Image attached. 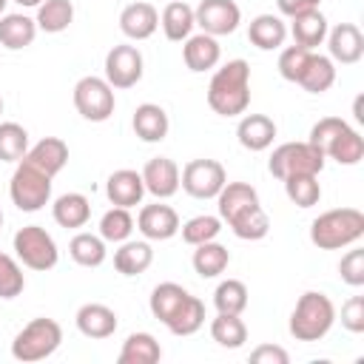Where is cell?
<instances>
[{
  "label": "cell",
  "instance_id": "cell-1",
  "mask_svg": "<svg viewBox=\"0 0 364 364\" xmlns=\"http://www.w3.org/2000/svg\"><path fill=\"white\" fill-rule=\"evenodd\" d=\"M219 202V219L228 222V228L247 242L264 239L270 230V219L259 205V193L247 182H225V188L216 196Z\"/></svg>",
  "mask_w": 364,
  "mask_h": 364
},
{
  "label": "cell",
  "instance_id": "cell-2",
  "mask_svg": "<svg viewBox=\"0 0 364 364\" xmlns=\"http://www.w3.org/2000/svg\"><path fill=\"white\" fill-rule=\"evenodd\" d=\"M208 105L219 117H239L250 105V65L245 60L225 63L208 85Z\"/></svg>",
  "mask_w": 364,
  "mask_h": 364
},
{
  "label": "cell",
  "instance_id": "cell-3",
  "mask_svg": "<svg viewBox=\"0 0 364 364\" xmlns=\"http://www.w3.org/2000/svg\"><path fill=\"white\" fill-rule=\"evenodd\" d=\"M364 236V213L358 208H336L313 219L310 242L318 250H338Z\"/></svg>",
  "mask_w": 364,
  "mask_h": 364
},
{
  "label": "cell",
  "instance_id": "cell-4",
  "mask_svg": "<svg viewBox=\"0 0 364 364\" xmlns=\"http://www.w3.org/2000/svg\"><path fill=\"white\" fill-rule=\"evenodd\" d=\"M336 321V307L330 301V296L318 293V290H307L301 293V299L296 301V310L290 316V336L296 341H318L330 333Z\"/></svg>",
  "mask_w": 364,
  "mask_h": 364
},
{
  "label": "cell",
  "instance_id": "cell-5",
  "mask_svg": "<svg viewBox=\"0 0 364 364\" xmlns=\"http://www.w3.org/2000/svg\"><path fill=\"white\" fill-rule=\"evenodd\" d=\"M63 341V327L54 321V318H31L11 341V355L23 364H34V361H43L48 355L57 353Z\"/></svg>",
  "mask_w": 364,
  "mask_h": 364
},
{
  "label": "cell",
  "instance_id": "cell-6",
  "mask_svg": "<svg viewBox=\"0 0 364 364\" xmlns=\"http://www.w3.org/2000/svg\"><path fill=\"white\" fill-rule=\"evenodd\" d=\"M324 159V151L313 142H284L270 154L267 168L276 179H287L296 173H321Z\"/></svg>",
  "mask_w": 364,
  "mask_h": 364
},
{
  "label": "cell",
  "instance_id": "cell-7",
  "mask_svg": "<svg viewBox=\"0 0 364 364\" xmlns=\"http://www.w3.org/2000/svg\"><path fill=\"white\" fill-rule=\"evenodd\" d=\"M9 196L20 210L34 213L51 199V176L20 159V165L14 168L11 182H9Z\"/></svg>",
  "mask_w": 364,
  "mask_h": 364
},
{
  "label": "cell",
  "instance_id": "cell-8",
  "mask_svg": "<svg viewBox=\"0 0 364 364\" xmlns=\"http://www.w3.org/2000/svg\"><path fill=\"white\" fill-rule=\"evenodd\" d=\"M14 253L31 270H51L57 264V259H60L57 242L40 225H26V228H20L14 233Z\"/></svg>",
  "mask_w": 364,
  "mask_h": 364
},
{
  "label": "cell",
  "instance_id": "cell-9",
  "mask_svg": "<svg viewBox=\"0 0 364 364\" xmlns=\"http://www.w3.org/2000/svg\"><path fill=\"white\" fill-rule=\"evenodd\" d=\"M114 88L102 77H82L74 85V108L88 122H105L114 114Z\"/></svg>",
  "mask_w": 364,
  "mask_h": 364
},
{
  "label": "cell",
  "instance_id": "cell-10",
  "mask_svg": "<svg viewBox=\"0 0 364 364\" xmlns=\"http://www.w3.org/2000/svg\"><path fill=\"white\" fill-rule=\"evenodd\" d=\"M225 182H228V173L216 159H191L179 173V185L193 199H216Z\"/></svg>",
  "mask_w": 364,
  "mask_h": 364
},
{
  "label": "cell",
  "instance_id": "cell-11",
  "mask_svg": "<svg viewBox=\"0 0 364 364\" xmlns=\"http://www.w3.org/2000/svg\"><path fill=\"white\" fill-rule=\"evenodd\" d=\"M105 80L111 88H131L142 80V54L136 46H114L105 54Z\"/></svg>",
  "mask_w": 364,
  "mask_h": 364
},
{
  "label": "cell",
  "instance_id": "cell-12",
  "mask_svg": "<svg viewBox=\"0 0 364 364\" xmlns=\"http://www.w3.org/2000/svg\"><path fill=\"white\" fill-rule=\"evenodd\" d=\"M193 20H196V26H202L205 34L222 37V34L236 31V26L242 20V11L233 0H202L193 11Z\"/></svg>",
  "mask_w": 364,
  "mask_h": 364
},
{
  "label": "cell",
  "instance_id": "cell-13",
  "mask_svg": "<svg viewBox=\"0 0 364 364\" xmlns=\"http://www.w3.org/2000/svg\"><path fill=\"white\" fill-rule=\"evenodd\" d=\"M324 40L330 48V60L341 65H353L364 57V34L355 23H338L333 31H327Z\"/></svg>",
  "mask_w": 364,
  "mask_h": 364
},
{
  "label": "cell",
  "instance_id": "cell-14",
  "mask_svg": "<svg viewBox=\"0 0 364 364\" xmlns=\"http://www.w3.org/2000/svg\"><path fill=\"white\" fill-rule=\"evenodd\" d=\"M142 182L148 193H154L156 199H168L179 191V168L168 156H154L142 168Z\"/></svg>",
  "mask_w": 364,
  "mask_h": 364
},
{
  "label": "cell",
  "instance_id": "cell-15",
  "mask_svg": "<svg viewBox=\"0 0 364 364\" xmlns=\"http://www.w3.org/2000/svg\"><path fill=\"white\" fill-rule=\"evenodd\" d=\"M136 228L145 239H154V242H165L171 239L176 230H179V216L171 205H145L136 216Z\"/></svg>",
  "mask_w": 364,
  "mask_h": 364
},
{
  "label": "cell",
  "instance_id": "cell-16",
  "mask_svg": "<svg viewBox=\"0 0 364 364\" xmlns=\"http://www.w3.org/2000/svg\"><path fill=\"white\" fill-rule=\"evenodd\" d=\"M23 162L34 165L37 171H43V173H48L54 179L65 168V162H68V145L60 136H46V139H40L37 145H31L26 151Z\"/></svg>",
  "mask_w": 364,
  "mask_h": 364
},
{
  "label": "cell",
  "instance_id": "cell-17",
  "mask_svg": "<svg viewBox=\"0 0 364 364\" xmlns=\"http://www.w3.org/2000/svg\"><path fill=\"white\" fill-rule=\"evenodd\" d=\"M142 193H145L142 173H136L131 168L114 171L108 176V182H105V196L117 208H134V205H139L142 202Z\"/></svg>",
  "mask_w": 364,
  "mask_h": 364
},
{
  "label": "cell",
  "instance_id": "cell-18",
  "mask_svg": "<svg viewBox=\"0 0 364 364\" xmlns=\"http://www.w3.org/2000/svg\"><path fill=\"white\" fill-rule=\"evenodd\" d=\"M77 321V330L85 336V338H108L114 336L117 330V313L108 307V304H100V301H88L77 310L74 316Z\"/></svg>",
  "mask_w": 364,
  "mask_h": 364
},
{
  "label": "cell",
  "instance_id": "cell-19",
  "mask_svg": "<svg viewBox=\"0 0 364 364\" xmlns=\"http://www.w3.org/2000/svg\"><path fill=\"white\" fill-rule=\"evenodd\" d=\"M131 125H134V134H136L142 142H162V139L168 136V125H171V122H168V114H165L162 105H156V102H142V105H136Z\"/></svg>",
  "mask_w": 364,
  "mask_h": 364
},
{
  "label": "cell",
  "instance_id": "cell-20",
  "mask_svg": "<svg viewBox=\"0 0 364 364\" xmlns=\"http://www.w3.org/2000/svg\"><path fill=\"white\" fill-rule=\"evenodd\" d=\"M236 136H239V145L242 148H247V151H264L276 139V122L267 114H247V117H242V122L236 128Z\"/></svg>",
  "mask_w": 364,
  "mask_h": 364
},
{
  "label": "cell",
  "instance_id": "cell-21",
  "mask_svg": "<svg viewBox=\"0 0 364 364\" xmlns=\"http://www.w3.org/2000/svg\"><path fill=\"white\" fill-rule=\"evenodd\" d=\"M159 26V14L151 3H131L119 14V28L131 40H148Z\"/></svg>",
  "mask_w": 364,
  "mask_h": 364
},
{
  "label": "cell",
  "instance_id": "cell-22",
  "mask_svg": "<svg viewBox=\"0 0 364 364\" xmlns=\"http://www.w3.org/2000/svg\"><path fill=\"white\" fill-rule=\"evenodd\" d=\"M293 26H290V34H293V46H301L307 51H313L316 46L324 43L327 37V17L313 9V11H304L299 17H290Z\"/></svg>",
  "mask_w": 364,
  "mask_h": 364
},
{
  "label": "cell",
  "instance_id": "cell-23",
  "mask_svg": "<svg viewBox=\"0 0 364 364\" xmlns=\"http://www.w3.org/2000/svg\"><path fill=\"white\" fill-rule=\"evenodd\" d=\"M284 37H287V26L279 14H259L250 20V28H247V40L262 48V51H273L279 46H284Z\"/></svg>",
  "mask_w": 364,
  "mask_h": 364
},
{
  "label": "cell",
  "instance_id": "cell-24",
  "mask_svg": "<svg viewBox=\"0 0 364 364\" xmlns=\"http://www.w3.org/2000/svg\"><path fill=\"white\" fill-rule=\"evenodd\" d=\"M182 57H185V65L191 71H208V68H213L219 63L222 48L216 43V37H210V34L202 31V34H193V37L185 40Z\"/></svg>",
  "mask_w": 364,
  "mask_h": 364
},
{
  "label": "cell",
  "instance_id": "cell-25",
  "mask_svg": "<svg viewBox=\"0 0 364 364\" xmlns=\"http://www.w3.org/2000/svg\"><path fill=\"white\" fill-rule=\"evenodd\" d=\"M188 299H191V293H188L182 284H176V282H162V284L154 287L148 304H151L154 318H159L162 324H168V321L179 313V307H182Z\"/></svg>",
  "mask_w": 364,
  "mask_h": 364
},
{
  "label": "cell",
  "instance_id": "cell-26",
  "mask_svg": "<svg viewBox=\"0 0 364 364\" xmlns=\"http://www.w3.org/2000/svg\"><path fill=\"white\" fill-rule=\"evenodd\" d=\"M159 26H162V31H165L168 40L182 43V40L191 37V31H193V26H196V20H193V9H191L185 0H173V3H168V6L162 9Z\"/></svg>",
  "mask_w": 364,
  "mask_h": 364
},
{
  "label": "cell",
  "instance_id": "cell-27",
  "mask_svg": "<svg viewBox=\"0 0 364 364\" xmlns=\"http://www.w3.org/2000/svg\"><path fill=\"white\" fill-rule=\"evenodd\" d=\"M37 37V23L26 14H3L0 17V46L20 51L26 46H31Z\"/></svg>",
  "mask_w": 364,
  "mask_h": 364
},
{
  "label": "cell",
  "instance_id": "cell-28",
  "mask_svg": "<svg viewBox=\"0 0 364 364\" xmlns=\"http://www.w3.org/2000/svg\"><path fill=\"white\" fill-rule=\"evenodd\" d=\"M336 82V68H333V60L330 57H321V54H313L307 57L301 74H299V85L310 94H324L330 85Z\"/></svg>",
  "mask_w": 364,
  "mask_h": 364
},
{
  "label": "cell",
  "instance_id": "cell-29",
  "mask_svg": "<svg viewBox=\"0 0 364 364\" xmlns=\"http://www.w3.org/2000/svg\"><path fill=\"white\" fill-rule=\"evenodd\" d=\"M51 213H54V222L60 228H82L88 225L91 219V205L82 193H63L54 205H51Z\"/></svg>",
  "mask_w": 364,
  "mask_h": 364
},
{
  "label": "cell",
  "instance_id": "cell-30",
  "mask_svg": "<svg viewBox=\"0 0 364 364\" xmlns=\"http://www.w3.org/2000/svg\"><path fill=\"white\" fill-rule=\"evenodd\" d=\"M162 358V347L151 333H131L119 350V364H156Z\"/></svg>",
  "mask_w": 364,
  "mask_h": 364
},
{
  "label": "cell",
  "instance_id": "cell-31",
  "mask_svg": "<svg viewBox=\"0 0 364 364\" xmlns=\"http://www.w3.org/2000/svg\"><path fill=\"white\" fill-rule=\"evenodd\" d=\"M154 262V250L148 242H122V247L114 253V267L122 273V276H139L151 267Z\"/></svg>",
  "mask_w": 364,
  "mask_h": 364
},
{
  "label": "cell",
  "instance_id": "cell-32",
  "mask_svg": "<svg viewBox=\"0 0 364 364\" xmlns=\"http://www.w3.org/2000/svg\"><path fill=\"white\" fill-rule=\"evenodd\" d=\"M324 156L336 159L338 165H358L361 156H364V139H361V134L347 125L341 134H336V136L327 142Z\"/></svg>",
  "mask_w": 364,
  "mask_h": 364
},
{
  "label": "cell",
  "instance_id": "cell-33",
  "mask_svg": "<svg viewBox=\"0 0 364 364\" xmlns=\"http://www.w3.org/2000/svg\"><path fill=\"white\" fill-rule=\"evenodd\" d=\"M228 262H230L228 247H222V245L213 242V239L196 245V250H193V270H196L202 279H216L219 273H225Z\"/></svg>",
  "mask_w": 364,
  "mask_h": 364
},
{
  "label": "cell",
  "instance_id": "cell-34",
  "mask_svg": "<svg viewBox=\"0 0 364 364\" xmlns=\"http://www.w3.org/2000/svg\"><path fill=\"white\" fill-rule=\"evenodd\" d=\"M74 20V3L71 0H43L37 6V28L48 31V34H60L71 26Z\"/></svg>",
  "mask_w": 364,
  "mask_h": 364
},
{
  "label": "cell",
  "instance_id": "cell-35",
  "mask_svg": "<svg viewBox=\"0 0 364 364\" xmlns=\"http://www.w3.org/2000/svg\"><path fill=\"white\" fill-rule=\"evenodd\" d=\"M210 336L219 347H228V350H236L247 341V327L245 321L239 318V313H219L213 321H210Z\"/></svg>",
  "mask_w": 364,
  "mask_h": 364
},
{
  "label": "cell",
  "instance_id": "cell-36",
  "mask_svg": "<svg viewBox=\"0 0 364 364\" xmlns=\"http://www.w3.org/2000/svg\"><path fill=\"white\" fill-rule=\"evenodd\" d=\"M284 182V193L296 208H313L321 199V185H318V173H296L282 179Z\"/></svg>",
  "mask_w": 364,
  "mask_h": 364
},
{
  "label": "cell",
  "instance_id": "cell-37",
  "mask_svg": "<svg viewBox=\"0 0 364 364\" xmlns=\"http://www.w3.org/2000/svg\"><path fill=\"white\" fill-rule=\"evenodd\" d=\"M68 253L82 267H100L105 262V239L94 233H77L68 242Z\"/></svg>",
  "mask_w": 364,
  "mask_h": 364
},
{
  "label": "cell",
  "instance_id": "cell-38",
  "mask_svg": "<svg viewBox=\"0 0 364 364\" xmlns=\"http://www.w3.org/2000/svg\"><path fill=\"white\" fill-rule=\"evenodd\" d=\"M28 151V131L17 122H0V159L20 162Z\"/></svg>",
  "mask_w": 364,
  "mask_h": 364
},
{
  "label": "cell",
  "instance_id": "cell-39",
  "mask_svg": "<svg viewBox=\"0 0 364 364\" xmlns=\"http://www.w3.org/2000/svg\"><path fill=\"white\" fill-rule=\"evenodd\" d=\"M205 324V304L196 299V296H191L182 307H179V313L165 324L173 336H193L199 327Z\"/></svg>",
  "mask_w": 364,
  "mask_h": 364
},
{
  "label": "cell",
  "instance_id": "cell-40",
  "mask_svg": "<svg viewBox=\"0 0 364 364\" xmlns=\"http://www.w3.org/2000/svg\"><path fill=\"white\" fill-rule=\"evenodd\" d=\"M131 230H134V216L128 213V208H117L114 205L100 219V236L105 242H125L131 236Z\"/></svg>",
  "mask_w": 364,
  "mask_h": 364
},
{
  "label": "cell",
  "instance_id": "cell-41",
  "mask_svg": "<svg viewBox=\"0 0 364 364\" xmlns=\"http://www.w3.org/2000/svg\"><path fill=\"white\" fill-rule=\"evenodd\" d=\"M213 304L219 313H242L247 307V287L239 279H228L219 282V287L213 290Z\"/></svg>",
  "mask_w": 364,
  "mask_h": 364
},
{
  "label": "cell",
  "instance_id": "cell-42",
  "mask_svg": "<svg viewBox=\"0 0 364 364\" xmlns=\"http://www.w3.org/2000/svg\"><path fill=\"white\" fill-rule=\"evenodd\" d=\"M219 230H222V219L202 213V216H193V219H188V222L182 225V239L196 247V245H202V242L216 239Z\"/></svg>",
  "mask_w": 364,
  "mask_h": 364
},
{
  "label": "cell",
  "instance_id": "cell-43",
  "mask_svg": "<svg viewBox=\"0 0 364 364\" xmlns=\"http://www.w3.org/2000/svg\"><path fill=\"white\" fill-rule=\"evenodd\" d=\"M23 287H26V279L20 264L9 253H0V299H14L23 293Z\"/></svg>",
  "mask_w": 364,
  "mask_h": 364
},
{
  "label": "cell",
  "instance_id": "cell-44",
  "mask_svg": "<svg viewBox=\"0 0 364 364\" xmlns=\"http://www.w3.org/2000/svg\"><path fill=\"white\" fill-rule=\"evenodd\" d=\"M310 51L301 48V46H287L282 54H279V74L287 80V82H299V74L307 63Z\"/></svg>",
  "mask_w": 364,
  "mask_h": 364
},
{
  "label": "cell",
  "instance_id": "cell-45",
  "mask_svg": "<svg viewBox=\"0 0 364 364\" xmlns=\"http://www.w3.org/2000/svg\"><path fill=\"white\" fill-rule=\"evenodd\" d=\"M338 273H341V282H347L350 287H361L364 284V250H350L347 256H341Z\"/></svg>",
  "mask_w": 364,
  "mask_h": 364
},
{
  "label": "cell",
  "instance_id": "cell-46",
  "mask_svg": "<svg viewBox=\"0 0 364 364\" xmlns=\"http://www.w3.org/2000/svg\"><path fill=\"white\" fill-rule=\"evenodd\" d=\"M341 324L350 333H364V296H353L341 307Z\"/></svg>",
  "mask_w": 364,
  "mask_h": 364
},
{
  "label": "cell",
  "instance_id": "cell-47",
  "mask_svg": "<svg viewBox=\"0 0 364 364\" xmlns=\"http://www.w3.org/2000/svg\"><path fill=\"white\" fill-rule=\"evenodd\" d=\"M250 361L253 364H287L290 355L282 347H276V344H262V347H256L250 353Z\"/></svg>",
  "mask_w": 364,
  "mask_h": 364
},
{
  "label": "cell",
  "instance_id": "cell-48",
  "mask_svg": "<svg viewBox=\"0 0 364 364\" xmlns=\"http://www.w3.org/2000/svg\"><path fill=\"white\" fill-rule=\"evenodd\" d=\"M318 3H321V0H276L279 11H282L284 17H299V14H304V11H313V9H318Z\"/></svg>",
  "mask_w": 364,
  "mask_h": 364
},
{
  "label": "cell",
  "instance_id": "cell-49",
  "mask_svg": "<svg viewBox=\"0 0 364 364\" xmlns=\"http://www.w3.org/2000/svg\"><path fill=\"white\" fill-rule=\"evenodd\" d=\"M14 3H20V6H26V9H34V6H40L43 0H14Z\"/></svg>",
  "mask_w": 364,
  "mask_h": 364
},
{
  "label": "cell",
  "instance_id": "cell-50",
  "mask_svg": "<svg viewBox=\"0 0 364 364\" xmlns=\"http://www.w3.org/2000/svg\"><path fill=\"white\" fill-rule=\"evenodd\" d=\"M6 3H9V0H0V17H3V9H6Z\"/></svg>",
  "mask_w": 364,
  "mask_h": 364
},
{
  "label": "cell",
  "instance_id": "cell-51",
  "mask_svg": "<svg viewBox=\"0 0 364 364\" xmlns=\"http://www.w3.org/2000/svg\"><path fill=\"white\" fill-rule=\"evenodd\" d=\"M0 114H3V100H0Z\"/></svg>",
  "mask_w": 364,
  "mask_h": 364
},
{
  "label": "cell",
  "instance_id": "cell-52",
  "mask_svg": "<svg viewBox=\"0 0 364 364\" xmlns=\"http://www.w3.org/2000/svg\"><path fill=\"white\" fill-rule=\"evenodd\" d=\"M0 225H3V213H0Z\"/></svg>",
  "mask_w": 364,
  "mask_h": 364
}]
</instances>
